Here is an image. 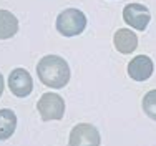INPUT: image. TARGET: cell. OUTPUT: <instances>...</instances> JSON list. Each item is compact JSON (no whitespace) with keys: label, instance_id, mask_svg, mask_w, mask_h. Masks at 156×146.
Wrapping results in <instances>:
<instances>
[{"label":"cell","instance_id":"obj_12","mask_svg":"<svg viewBox=\"0 0 156 146\" xmlns=\"http://www.w3.org/2000/svg\"><path fill=\"white\" fill-rule=\"evenodd\" d=\"M3 77H2V73H0V96H2V93H3Z\"/></svg>","mask_w":156,"mask_h":146},{"label":"cell","instance_id":"obj_6","mask_svg":"<svg viewBox=\"0 0 156 146\" xmlns=\"http://www.w3.org/2000/svg\"><path fill=\"white\" fill-rule=\"evenodd\" d=\"M9 88L18 98H25L33 90V80L25 68H15L9 75Z\"/></svg>","mask_w":156,"mask_h":146},{"label":"cell","instance_id":"obj_11","mask_svg":"<svg viewBox=\"0 0 156 146\" xmlns=\"http://www.w3.org/2000/svg\"><path fill=\"white\" fill-rule=\"evenodd\" d=\"M143 111L148 118L156 121V90H151L143 98Z\"/></svg>","mask_w":156,"mask_h":146},{"label":"cell","instance_id":"obj_9","mask_svg":"<svg viewBox=\"0 0 156 146\" xmlns=\"http://www.w3.org/2000/svg\"><path fill=\"white\" fill-rule=\"evenodd\" d=\"M18 32V20L9 10H0V40H9Z\"/></svg>","mask_w":156,"mask_h":146},{"label":"cell","instance_id":"obj_4","mask_svg":"<svg viewBox=\"0 0 156 146\" xmlns=\"http://www.w3.org/2000/svg\"><path fill=\"white\" fill-rule=\"evenodd\" d=\"M70 146H100L101 138L96 126L90 123H78L70 131Z\"/></svg>","mask_w":156,"mask_h":146},{"label":"cell","instance_id":"obj_1","mask_svg":"<svg viewBox=\"0 0 156 146\" xmlns=\"http://www.w3.org/2000/svg\"><path fill=\"white\" fill-rule=\"evenodd\" d=\"M38 80L50 88H65L70 81V66L58 55H47L37 65Z\"/></svg>","mask_w":156,"mask_h":146},{"label":"cell","instance_id":"obj_2","mask_svg":"<svg viewBox=\"0 0 156 146\" xmlns=\"http://www.w3.org/2000/svg\"><path fill=\"white\" fill-rule=\"evenodd\" d=\"M87 28V17L78 9H65L57 17V30L63 37H76Z\"/></svg>","mask_w":156,"mask_h":146},{"label":"cell","instance_id":"obj_10","mask_svg":"<svg viewBox=\"0 0 156 146\" xmlns=\"http://www.w3.org/2000/svg\"><path fill=\"white\" fill-rule=\"evenodd\" d=\"M17 128V115L12 110H0V140H9Z\"/></svg>","mask_w":156,"mask_h":146},{"label":"cell","instance_id":"obj_8","mask_svg":"<svg viewBox=\"0 0 156 146\" xmlns=\"http://www.w3.org/2000/svg\"><path fill=\"white\" fill-rule=\"evenodd\" d=\"M113 43H115V48L120 53L128 55V53H133L138 48V37H136V33H133L128 28H120L113 37Z\"/></svg>","mask_w":156,"mask_h":146},{"label":"cell","instance_id":"obj_3","mask_svg":"<svg viewBox=\"0 0 156 146\" xmlns=\"http://www.w3.org/2000/svg\"><path fill=\"white\" fill-rule=\"evenodd\" d=\"M37 110L43 121L62 119L65 115V100L57 93H43L37 103Z\"/></svg>","mask_w":156,"mask_h":146},{"label":"cell","instance_id":"obj_7","mask_svg":"<svg viewBox=\"0 0 156 146\" xmlns=\"http://www.w3.org/2000/svg\"><path fill=\"white\" fill-rule=\"evenodd\" d=\"M154 65L150 57L146 55H138L128 63V75L135 81H146L153 75Z\"/></svg>","mask_w":156,"mask_h":146},{"label":"cell","instance_id":"obj_5","mask_svg":"<svg viewBox=\"0 0 156 146\" xmlns=\"http://www.w3.org/2000/svg\"><path fill=\"white\" fill-rule=\"evenodd\" d=\"M123 20L131 28L143 32L151 20V13L148 7L141 5V3H128L123 9Z\"/></svg>","mask_w":156,"mask_h":146}]
</instances>
